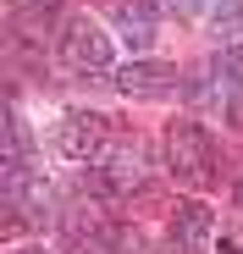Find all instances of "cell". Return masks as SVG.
Returning a JSON list of instances; mask_svg holds the SVG:
<instances>
[{
    "instance_id": "cell-1",
    "label": "cell",
    "mask_w": 243,
    "mask_h": 254,
    "mask_svg": "<svg viewBox=\"0 0 243 254\" xmlns=\"http://www.w3.org/2000/svg\"><path fill=\"white\" fill-rule=\"evenodd\" d=\"M166 166L188 188L216 183V138H210V127H199L193 116H177L172 133H166Z\"/></svg>"
},
{
    "instance_id": "cell-2",
    "label": "cell",
    "mask_w": 243,
    "mask_h": 254,
    "mask_svg": "<svg viewBox=\"0 0 243 254\" xmlns=\"http://www.w3.org/2000/svg\"><path fill=\"white\" fill-rule=\"evenodd\" d=\"M116 138H111V127H105V116L100 111H66L61 122H56V133H50V149L61 155V160H77V166H94V160H105V149H111Z\"/></svg>"
},
{
    "instance_id": "cell-3",
    "label": "cell",
    "mask_w": 243,
    "mask_h": 254,
    "mask_svg": "<svg viewBox=\"0 0 243 254\" xmlns=\"http://www.w3.org/2000/svg\"><path fill=\"white\" fill-rule=\"evenodd\" d=\"M61 66L66 72H105L111 66V33L89 17H66L61 28Z\"/></svg>"
},
{
    "instance_id": "cell-4",
    "label": "cell",
    "mask_w": 243,
    "mask_h": 254,
    "mask_svg": "<svg viewBox=\"0 0 243 254\" xmlns=\"http://www.w3.org/2000/svg\"><path fill=\"white\" fill-rule=\"evenodd\" d=\"M116 89L127 100H166V94L182 89V77H177L172 61H127L116 72Z\"/></svg>"
},
{
    "instance_id": "cell-5",
    "label": "cell",
    "mask_w": 243,
    "mask_h": 254,
    "mask_svg": "<svg viewBox=\"0 0 243 254\" xmlns=\"http://www.w3.org/2000/svg\"><path fill=\"white\" fill-rule=\"evenodd\" d=\"M172 249L177 254H205L210 249V238H216V210L210 204H199V199H182L177 210H172Z\"/></svg>"
},
{
    "instance_id": "cell-6",
    "label": "cell",
    "mask_w": 243,
    "mask_h": 254,
    "mask_svg": "<svg viewBox=\"0 0 243 254\" xmlns=\"http://www.w3.org/2000/svg\"><path fill=\"white\" fill-rule=\"evenodd\" d=\"M116 28H122V39H127V50H149L155 45V11L144 6V0H116Z\"/></svg>"
},
{
    "instance_id": "cell-7",
    "label": "cell",
    "mask_w": 243,
    "mask_h": 254,
    "mask_svg": "<svg viewBox=\"0 0 243 254\" xmlns=\"http://www.w3.org/2000/svg\"><path fill=\"white\" fill-rule=\"evenodd\" d=\"M6 160H33V138H28V122L17 111H6Z\"/></svg>"
},
{
    "instance_id": "cell-8",
    "label": "cell",
    "mask_w": 243,
    "mask_h": 254,
    "mask_svg": "<svg viewBox=\"0 0 243 254\" xmlns=\"http://www.w3.org/2000/svg\"><path fill=\"white\" fill-rule=\"evenodd\" d=\"M210 72L227 83L232 94H243V45H227V50L216 56V66H210Z\"/></svg>"
},
{
    "instance_id": "cell-9",
    "label": "cell",
    "mask_w": 243,
    "mask_h": 254,
    "mask_svg": "<svg viewBox=\"0 0 243 254\" xmlns=\"http://www.w3.org/2000/svg\"><path fill=\"white\" fill-rule=\"evenodd\" d=\"M210 22H216V33L238 39V33H243V0H216V11H210Z\"/></svg>"
},
{
    "instance_id": "cell-10",
    "label": "cell",
    "mask_w": 243,
    "mask_h": 254,
    "mask_svg": "<svg viewBox=\"0 0 243 254\" xmlns=\"http://www.w3.org/2000/svg\"><path fill=\"white\" fill-rule=\"evenodd\" d=\"M6 254H45V249H6Z\"/></svg>"
},
{
    "instance_id": "cell-11",
    "label": "cell",
    "mask_w": 243,
    "mask_h": 254,
    "mask_svg": "<svg viewBox=\"0 0 243 254\" xmlns=\"http://www.w3.org/2000/svg\"><path fill=\"white\" fill-rule=\"evenodd\" d=\"M238 204H243V177H238Z\"/></svg>"
}]
</instances>
